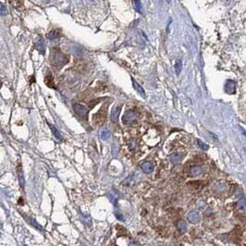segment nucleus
<instances>
[{"mask_svg": "<svg viewBox=\"0 0 246 246\" xmlns=\"http://www.w3.org/2000/svg\"><path fill=\"white\" fill-rule=\"evenodd\" d=\"M237 207L241 210H246V198H241L237 203Z\"/></svg>", "mask_w": 246, "mask_h": 246, "instance_id": "18", "label": "nucleus"}, {"mask_svg": "<svg viewBox=\"0 0 246 246\" xmlns=\"http://www.w3.org/2000/svg\"><path fill=\"white\" fill-rule=\"evenodd\" d=\"M131 81H132V86H133V88H134V90L142 96V97H144V98H145L146 97V95H145V90H144V88L141 86L134 79H131Z\"/></svg>", "mask_w": 246, "mask_h": 246, "instance_id": "7", "label": "nucleus"}, {"mask_svg": "<svg viewBox=\"0 0 246 246\" xmlns=\"http://www.w3.org/2000/svg\"><path fill=\"white\" fill-rule=\"evenodd\" d=\"M105 109L101 108L100 111L94 116V122L95 123H96V124H101V123H103L105 121V116H107V114L103 115V112H105Z\"/></svg>", "mask_w": 246, "mask_h": 246, "instance_id": "6", "label": "nucleus"}, {"mask_svg": "<svg viewBox=\"0 0 246 246\" xmlns=\"http://www.w3.org/2000/svg\"><path fill=\"white\" fill-rule=\"evenodd\" d=\"M181 68H182V62L181 59H179L177 62H176V67H175V69H176V73L178 75L180 74L181 70Z\"/></svg>", "mask_w": 246, "mask_h": 246, "instance_id": "19", "label": "nucleus"}, {"mask_svg": "<svg viewBox=\"0 0 246 246\" xmlns=\"http://www.w3.org/2000/svg\"><path fill=\"white\" fill-rule=\"evenodd\" d=\"M50 62L55 68L60 69L68 62V58L60 50L54 49L50 53Z\"/></svg>", "mask_w": 246, "mask_h": 246, "instance_id": "1", "label": "nucleus"}, {"mask_svg": "<svg viewBox=\"0 0 246 246\" xmlns=\"http://www.w3.org/2000/svg\"><path fill=\"white\" fill-rule=\"evenodd\" d=\"M18 176H19V181H20V185L23 188L24 184H25V181H24V177H23V172L22 169L21 168H18Z\"/></svg>", "mask_w": 246, "mask_h": 246, "instance_id": "16", "label": "nucleus"}, {"mask_svg": "<svg viewBox=\"0 0 246 246\" xmlns=\"http://www.w3.org/2000/svg\"><path fill=\"white\" fill-rule=\"evenodd\" d=\"M35 47H36V49L41 53V54H45V43L44 41V39L39 36L36 41H35Z\"/></svg>", "mask_w": 246, "mask_h": 246, "instance_id": "5", "label": "nucleus"}, {"mask_svg": "<svg viewBox=\"0 0 246 246\" xmlns=\"http://www.w3.org/2000/svg\"><path fill=\"white\" fill-rule=\"evenodd\" d=\"M120 109H121V107L120 105H115V107L112 108L111 110V120L113 122H117L118 119V116H119V113H120Z\"/></svg>", "mask_w": 246, "mask_h": 246, "instance_id": "8", "label": "nucleus"}, {"mask_svg": "<svg viewBox=\"0 0 246 246\" xmlns=\"http://www.w3.org/2000/svg\"><path fill=\"white\" fill-rule=\"evenodd\" d=\"M74 112L81 118H86L88 116V108L86 107H84L83 105L81 104H73L72 105Z\"/></svg>", "mask_w": 246, "mask_h": 246, "instance_id": "2", "label": "nucleus"}, {"mask_svg": "<svg viewBox=\"0 0 246 246\" xmlns=\"http://www.w3.org/2000/svg\"><path fill=\"white\" fill-rule=\"evenodd\" d=\"M177 230L181 234H183L187 231V224L184 220H179L177 223Z\"/></svg>", "mask_w": 246, "mask_h": 246, "instance_id": "10", "label": "nucleus"}, {"mask_svg": "<svg viewBox=\"0 0 246 246\" xmlns=\"http://www.w3.org/2000/svg\"><path fill=\"white\" fill-rule=\"evenodd\" d=\"M45 84L50 87V88H55V84H54V81H53V77L52 75H47L45 78Z\"/></svg>", "mask_w": 246, "mask_h": 246, "instance_id": "17", "label": "nucleus"}, {"mask_svg": "<svg viewBox=\"0 0 246 246\" xmlns=\"http://www.w3.org/2000/svg\"><path fill=\"white\" fill-rule=\"evenodd\" d=\"M117 218H118L119 220H124V218H123V217H121V215L120 214H117Z\"/></svg>", "mask_w": 246, "mask_h": 246, "instance_id": "23", "label": "nucleus"}, {"mask_svg": "<svg viewBox=\"0 0 246 246\" xmlns=\"http://www.w3.org/2000/svg\"><path fill=\"white\" fill-rule=\"evenodd\" d=\"M182 156L181 155L178 154V153H173L169 155V160L173 163V164H178L181 161Z\"/></svg>", "mask_w": 246, "mask_h": 246, "instance_id": "11", "label": "nucleus"}, {"mask_svg": "<svg viewBox=\"0 0 246 246\" xmlns=\"http://www.w3.org/2000/svg\"><path fill=\"white\" fill-rule=\"evenodd\" d=\"M197 144H198V145H199L203 150H206V149L208 148L207 145H205L204 143H203L201 140H197Z\"/></svg>", "mask_w": 246, "mask_h": 246, "instance_id": "21", "label": "nucleus"}, {"mask_svg": "<svg viewBox=\"0 0 246 246\" xmlns=\"http://www.w3.org/2000/svg\"><path fill=\"white\" fill-rule=\"evenodd\" d=\"M110 135H111V133H110V131L108 129H104V130H102L100 131V138L102 140H105H105H108L110 138Z\"/></svg>", "mask_w": 246, "mask_h": 246, "instance_id": "15", "label": "nucleus"}, {"mask_svg": "<svg viewBox=\"0 0 246 246\" xmlns=\"http://www.w3.org/2000/svg\"><path fill=\"white\" fill-rule=\"evenodd\" d=\"M49 128L51 129V131L53 132V134L55 135V137L57 138V139H58V140H62V136H61V134H60V132H59V131L53 125V124H49Z\"/></svg>", "mask_w": 246, "mask_h": 246, "instance_id": "14", "label": "nucleus"}, {"mask_svg": "<svg viewBox=\"0 0 246 246\" xmlns=\"http://www.w3.org/2000/svg\"><path fill=\"white\" fill-rule=\"evenodd\" d=\"M133 4H134V8H135V9L138 11V12H140V13H142V4H141V2L140 1H133Z\"/></svg>", "mask_w": 246, "mask_h": 246, "instance_id": "20", "label": "nucleus"}, {"mask_svg": "<svg viewBox=\"0 0 246 246\" xmlns=\"http://www.w3.org/2000/svg\"><path fill=\"white\" fill-rule=\"evenodd\" d=\"M46 36H47L48 39L55 40V39L59 38V36H60V32H58V30H52L51 32H49L47 33Z\"/></svg>", "mask_w": 246, "mask_h": 246, "instance_id": "12", "label": "nucleus"}, {"mask_svg": "<svg viewBox=\"0 0 246 246\" xmlns=\"http://www.w3.org/2000/svg\"><path fill=\"white\" fill-rule=\"evenodd\" d=\"M141 168H142V169H143V171L145 172V173H147V174H149V173H151V172H153L154 171V169H155V165L152 163V162H144L143 164H142V166H141Z\"/></svg>", "mask_w": 246, "mask_h": 246, "instance_id": "9", "label": "nucleus"}, {"mask_svg": "<svg viewBox=\"0 0 246 246\" xmlns=\"http://www.w3.org/2000/svg\"><path fill=\"white\" fill-rule=\"evenodd\" d=\"M136 117H135V114L132 110H128L124 113L122 117V122L124 123V124H131L132 123L134 120H135Z\"/></svg>", "mask_w": 246, "mask_h": 246, "instance_id": "3", "label": "nucleus"}, {"mask_svg": "<svg viewBox=\"0 0 246 246\" xmlns=\"http://www.w3.org/2000/svg\"><path fill=\"white\" fill-rule=\"evenodd\" d=\"M1 15L2 16H4V15H7L8 14V9H7V8L3 5V4H1Z\"/></svg>", "mask_w": 246, "mask_h": 246, "instance_id": "22", "label": "nucleus"}, {"mask_svg": "<svg viewBox=\"0 0 246 246\" xmlns=\"http://www.w3.org/2000/svg\"><path fill=\"white\" fill-rule=\"evenodd\" d=\"M191 176H199V175H201L202 174V172H203V169L200 168V167H198V166H194V167H192L191 168Z\"/></svg>", "mask_w": 246, "mask_h": 246, "instance_id": "13", "label": "nucleus"}, {"mask_svg": "<svg viewBox=\"0 0 246 246\" xmlns=\"http://www.w3.org/2000/svg\"><path fill=\"white\" fill-rule=\"evenodd\" d=\"M187 218H188L189 222H191L192 224H196V223H199L201 217H200V214L198 212H196V211H191L187 216Z\"/></svg>", "mask_w": 246, "mask_h": 246, "instance_id": "4", "label": "nucleus"}]
</instances>
